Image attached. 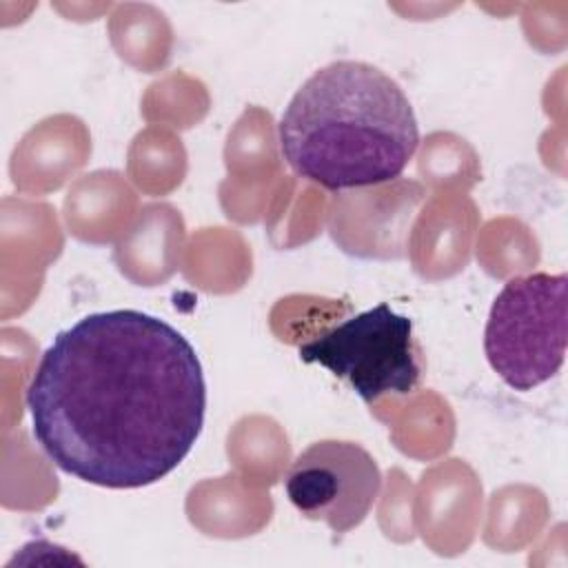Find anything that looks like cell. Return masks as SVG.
Wrapping results in <instances>:
<instances>
[{
    "instance_id": "obj_1",
    "label": "cell",
    "mask_w": 568,
    "mask_h": 568,
    "mask_svg": "<svg viewBox=\"0 0 568 568\" xmlns=\"http://www.w3.org/2000/svg\"><path fill=\"white\" fill-rule=\"evenodd\" d=\"M24 402L36 442L62 473L102 488H142L173 473L195 446L206 382L175 326L115 308L53 337Z\"/></svg>"
},
{
    "instance_id": "obj_2",
    "label": "cell",
    "mask_w": 568,
    "mask_h": 568,
    "mask_svg": "<svg viewBox=\"0 0 568 568\" xmlns=\"http://www.w3.org/2000/svg\"><path fill=\"white\" fill-rule=\"evenodd\" d=\"M277 138L300 178L346 191L399 178L419 146V126L390 75L368 62L337 60L295 91Z\"/></svg>"
},
{
    "instance_id": "obj_3",
    "label": "cell",
    "mask_w": 568,
    "mask_h": 568,
    "mask_svg": "<svg viewBox=\"0 0 568 568\" xmlns=\"http://www.w3.org/2000/svg\"><path fill=\"white\" fill-rule=\"evenodd\" d=\"M566 273L513 277L493 300L484 353L515 390H532L555 377L566 355Z\"/></svg>"
},
{
    "instance_id": "obj_4",
    "label": "cell",
    "mask_w": 568,
    "mask_h": 568,
    "mask_svg": "<svg viewBox=\"0 0 568 568\" xmlns=\"http://www.w3.org/2000/svg\"><path fill=\"white\" fill-rule=\"evenodd\" d=\"M300 357L344 379L366 404L384 395H408L422 382L413 320L386 302L302 344Z\"/></svg>"
},
{
    "instance_id": "obj_5",
    "label": "cell",
    "mask_w": 568,
    "mask_h": 568,
    "mask_svg": "<svg viewBox=\"0 0 568 568\" xmlns=\"http://www.w3.org/2000/svg\"><path fill=\"white\" fill-rule=\"evenodd\" d=\"M284 488L302 517L344 535L357 528L377 501L382 470L364 446L322 439L293 459Z\"/></svg>"
}]
</instances>
